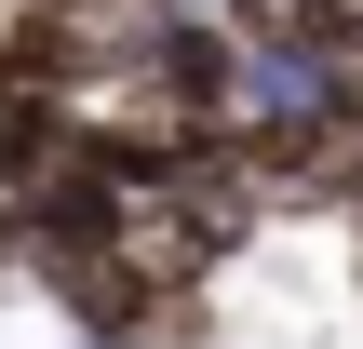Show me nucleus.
Segmentation results:
<instances>
[{"instance_id":"nucleus-2","label":"nucleus","mask_w":363,"mask_h":349,"mask_svg":"<svg viewBox=\"0 0 363 349\" xmlns=\"http://www.w3.org/2000/svg\"><path fill=\"white\" fill-rule=\"evenodd\" d=\"M310 54L323 67H363V0H310Z\"/></svg>"},{"instance_id":"nucleus-3","label":"nucleus","mask_w":363,"mask_h":349,"mask_svg":"<svg viewBox=\"0 0 363 349\" xmlns=\"http://www.w3.org/2000/svg\"><path fill=\"white\" fill-rule=\"evenodd\" d=\"M337 215H350V242H363V161H350V175H337Z\"/></svg>"},{"instance_id":"nucleus-1","label":"nucleus","mask_w":363,"mask_h":349,"mask_svg":"<svg viewBox=\"0 0 363 349\" xmlns=\"http://www.w3.org/2000/svg\"><path fill=\"white\" fill-rule=\"evenodd\" d=\"M81 161V108L67 94H0V202H40Z\"/></svg>"}]
</instances>
